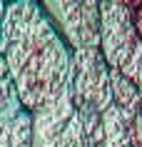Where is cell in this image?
I'll list each match as a JSON object with an SVG mask.
<instances>
[{
    "mask_svg": "<svg viewBox=\"0 0 142 147\" xmlns=\"http://www.w3.org/2000/svg\"><path fill=\"white\" fill-rule=\"evenodd\" d=\"M0 55L8 65L20 105L40 112L70 92L72 50L35 0H15L0 25Z\"/></svg>",
    "mask_w": 142,
    "mask_h": 147,
    "instance_id": "6da1fadb",
    "label": "cell"
},
{
    "mask_svg": "<svg viewBox=\"0 0 142 147\" xmlns=\"http://www.w3.org/2000/svg\"><path fill=\"white\" fill-rule=\"evenodd\" d=\"M100 53L110 70L137 82L142 75V42L135 25L132 3H100Z\"/></svg>",
    "mask_w": 142,
    "mask_h": 147,
    "instance_id": "7a4b0ae2",
    "label": "cell"
},
{
    "mask_svg": "<svg viewBox=\"0 0 142 147\" xmlns=\"http://www.w3.org/2000/svg\"><path fill=\"white\" fill-rule=\"evenodd\" d=\"M40 8L72 53L100 47V3L97 0H45L40 3Z\"/></svg>",
    "mask_w": 142,
    "mask_h": 147,
    "instance_id": "3957f363",
    "label": "cell"
},
{
    "mask_svg": "<svg viewBox=\"0 0 142 147\" xmlns=\"http://www.w3.org/2000/svg\"><path fill=\"white\" fill-rule=\"evenodd\" d=\"M70 100L77 105H90L105 115L112 107V85L110 65L102 57L100 47L75 50L72 53V78H70Z\"/></svg>",
    "mask_w": 142,
    "mask_h": 147,
    "instance_id": "277c9868",
    "label": "cell"
},
{
    "mask_svg": "<svg viewBox=\"0 0 142 147\" xmlns=\"http://www.w3.org/2000/svg\"><path fill=\"white\" fill-rule=\"evenodd\" d=\"M32 147H92L70 92L45 110L32 112Z\"/></svg>",
    "mask_w": 142,
    "mask_h": 147,
    "instance_id": "5b68a950",
    "label": "cell"
},
{
    "mask_svg": "<svg viewBox=\"0 0 142 147\" xmlns=\"http://www.w3.org/2000/svg\"><path fill=\"white\" fill-rule=\"evenodd\" d=\"M0 147H32V112L20 107L0 120Z\"/></svg>",
    "mask_w": 142,
    "mask_h": 147,
    "instance_id": "8992f818",
    "label": "cell"
},
{
    "mask_svg": "<svg viewBox=\"0 0 142 147\" xmlns=\"http://www.w3.org/2000/svg\"><path fill=\"white\" fill-rule=\"evenodd\" d=\"M110 85H112V105L125 112H137L140 110V90L132 80L110 70Z\"/></svg>",
    "mask_w": 142,
    "mask_h": 147,
    "instance_id": "52a82bcc",
    "label": "cell"
},
{
    "mask_svg": "<svg viewBox=\"0 0 142 147\" xmlns=\"http://www.w3.org/2000/svg\"><path fill=\"white\" fill-rule=\"evenodd\" d=\"M20 107L23 105H20V97L15 92L13 78H10V72H8V65L3 60V55H0V120L15 115Z\"/></svg>",
    "mask_w": 142,
    "mask_h": 147,
    "instance_id": "ba28073f",
    "label": "cell"
},
{
    "mask_svg": "<svg viewBox=\"0 0 142 147\" xmlns=\"http://www.w3.org/2000/svg\"><path fill=\"white\" fill-rule=\"evenodd\" d=\"M132 13H135V25H137V35L142 42V3H132Z\"/></svg>",
    "mask_w": 142,
    "mask_h": 147,
    "instance_id": "9c48e42d",
    "label": "cell"
},
{
    "mask_svg": "<svg viewBox=\"0 0 142 147\" xmlns=\"http://www.w3.org/2000/svg\"><path fill=\"white\" fill-rule=\"evenodd\" d=\"M5 8H8V3L0 0V25H3V18H5Z\"/></svg>",
    "mask_w": 142,
    "mask_h": 147,
    "instance_id": "30bf717a",
    "label": "cell"
}]
</instances>
